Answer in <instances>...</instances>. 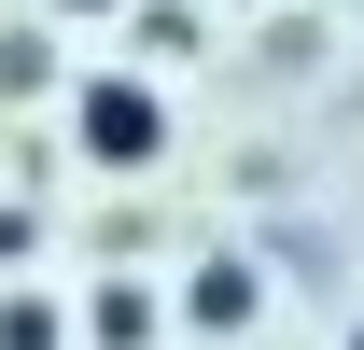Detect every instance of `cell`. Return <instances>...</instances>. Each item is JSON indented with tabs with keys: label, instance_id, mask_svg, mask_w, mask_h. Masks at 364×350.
<instances>
[{
	"label": "cell",
	"instance_id": "3957f363",
	"mask_svg": "<svg viewBox=\"0 0 364 350\" xmlns=\"http://www.w3.org/2000/svg\"><path fill=\"white\" fill-rule=\"evenodd\" d=\"M85 336H98V350H154V280H112V295H85Z\"/></svg>",
	"mask_w": 364,
	"mask_h": 350
},
{
	"label": "cell",
	"instance_id": "6da1fadb",
	"mask_svg": "<svg viewBox=\"0 0 364 350\" xmlns=\"http://www.w3.org/2000/svg\"><path fill=\"white\" fill-rule=\"evenodd\" d=\"M70 154H85V169H154V154H168V85L85 70V85H70Z\"/></svg>",
	"mask_w": 364,
	"mask_h": 350
},
{
	"label": "cell",
	"instance_id": "8992f818",
	"mask_svg": "<svg viewBox=\"0 0 364 350\" xmlns=\"http://www.w3.org/2000/svg\"><path fill=\"white\" fill-rule=\"evenodd\" d=\"M350 350H364V322H350Z\"/></svg>",
	"mask_w": 364,
	"mask_h": 350
},
{
	"label": "cell",
	"instance_id": "5b68a950",
	"mask_svg": "<svg viewBox=\"0 0 364 350\" xmlns=\"http://www.w3.org/2000/svg\"><path fill=\"white\" fill-rule=\"evenodd\" d=\"M56 14H112V0H56Z\"/></svg>",
	"mask_w": 364,
	"mask_h": 350
},
{
	"label": "cell",
	"instance_id": "7a4b0ae2",
	"mask_svg": "<svg viewBox=\"0 0 364 350\" xmlns=\"http://www.w3.org/2000/svg\"><path fill=\"white\" fill-rule=\"evenodd\" d=\"M252 308H267V280H252L238 253H210L196 280H182V322H196V336H252Z\"/></svg>",
	"mask_w": 364,
	"mask_h": 350
},
{
	"label": "cell",
	"instance_id": "277c9868",
	"mask_svg": "<svg viewBox=\"0 0 364 350\" xmlns=\"http://www.w3.org/2000/svg\"><path fill=\"white\" fill-rule=\"evenodd\" d=\"M0 350H70V308L56 295H0Z\"/></svg>",
	"mask_w": 364,
	"mask_h": 350
}]
</instances>
